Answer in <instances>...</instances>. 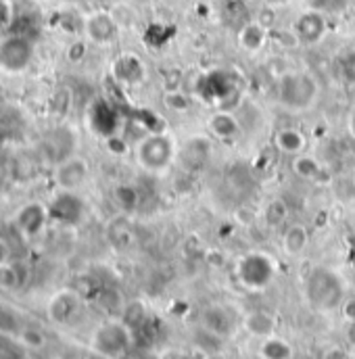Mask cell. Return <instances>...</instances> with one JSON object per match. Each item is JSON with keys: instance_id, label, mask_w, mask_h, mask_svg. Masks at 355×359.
Segmentation results:
<instances>
[{"instance_id": "6da1fadb", "label": "cell", "mask_w": 355, "mask_h": 359, "mask_svg": "<svg viewBox=\"0 0 355 359\" xmlns=\"http://www.w3.org/2000/svg\"><path fill=\"white\" fill-rule=\"evenodd\" d=\"M276 99L282 109L291 113H305L316 107L320 99V82L310 71H287L278 78Z\"/></svg>"}, {"instance_id": "8fae6325", "label": "cell", "mask_w": 355, "mask_h": 359, "mask_svg": "<svg viewBox=\"0 0 355 359\" xmlns=\"http://www.w3.org/2000/svg\"><path fill=\"white\" fill-rule=\"evenodd\" d=\"M201 326L205 328V332L213 336H230L234 328L239 326V320L228 305L216 303V305H207L201 311Z\"/></svg>"}, {"instance_id": "4fadbf2b", "label": "cell", "mask_w": 355, "mask_h": 359, "mask_svg": "<svg viewBox=\"0 0 355 359\" xmlns=\"http://www.w3.org/2000/svg\"><path fill=\"white\" fill-rule=\"evenodd\" d=\"M76 145H78V138H76L74 130L67 125H59V127L50 130V134L42 140V149L54 165L74 155Z\"/></svg>"}, {"instance_id": "ba28073f", "label": "cell", "mask_w": 355, "mask_h": 359, "mask_svg": "<svg viewBox=\"0 0 355 359\" xmlns=\"http://www.w3.org/2000/svg\"><path fill=\"white\" fill-rule=\"evenodd\" d=\"M84 36L97 46H109L119 36V21L109 11H92L84 17Z\"/></svg>"}, {"instance_id": "d6986e66", "label": "cell", "mask_w": 355, "mask_h": 359, "mask_svg": "<svg viewBox=\"0 0 355 359\" xmlns=\"http://www.w3.org/2000/svg\"><path fill=\"white\" fill-rule=\"evenodd\" d=\"M272 142H274V149L287 157H297L301 153H307V136L303 134V130L293 125L276 130Z\"/></svg>"}, {"instance_id": "1f68e13d", "label": "cell", "mask_w": 355, "mask_h": 359, "mask_svg": "<svg viewBox=\"0 0 355 359\" xmlns=\"http://www.w3.org/2000/svg\"><path fill=\"white\" fill-rule=\"evenodd\" d=\"M50 109L57 117H65L71 109V90L69 88H59L54 96L50 99Z\"/></svg>"}, {"instance_id": "44dd1931", "label": "cell", "mask_w": 355, "mask_h": 359, "mask_svg": "<svg viewBox=\"0 0 355 359\" xmlns=\"http://www.w3.org/2000/svg\"><path fill=\"white\" fill-rule=\"evenodd\" d=\"M243 328L255 336V338H267L274 334L276 330V318L270 314V311H263V309H255V311H249L245 318H243Z\"/></svg>"}, {"instance_id": "ac0fdd59", "label": "cell", "mask_w": 355, "mask_h": 359, "mask_svg": "<svg viewBox=\"0 0 355 359\" xmlns=\"http://www.w3.org/2000/svg\"><path fill=\"white\" fill-rule=\"evenodd\" d=\"M272 38V30H267L265 25H261L257 19H249L239 28L236 34V42L239 46L249 52V54H257L265 48V44Z\"/></svg>"}, {"instance_id": "484cf974", "label": "cell", "mask_w": 355, "mask_h": 359, "mask_svg": "<svg viewBox=\"0 0 355 359\" xmlns=\"http://www.w3.org/2000/svg\"><path fill=\"white\" fill-rule=\"evenodd\" d=\"M113 201L119 207L121 213H134L140 205V192L134 184L130 182H121L113 186Z\"/></svg>"}, {"instance_id": "4316f807", "label": "cell", "mask_w": 355, "mask_h": 359, "mask_svg": "<svg viewBox=\"0 0 355 359\" xmlns=\"http://www.w3.org/2000/svg\"><path fill=\"white\" fill-rule=\"evenodd\" d=\"M161 101H163V107L170 113H176V115H186L188 111H192V105H194V99L188 92L180 90V88L165 90Z\"/></svg>"}, {"instance_id": "30bf717a", "label": "cell", "mask_w": 355, "mask_h": 359, "mask_svg": "<svg viewBox=\"0 0 355 359\" xmlns=\"http://www.w3.org/2000/svg\"><path fill=\"white\" fill-rule=\"evenodd\" d=\"M293 32L297 34L301 46H316L320 44L326 34H328V19L324 13L320 11H314V9H307L303 11L295 23H293Z\"/></svg>"}, {"instance_id": "ffe728a7", "label": "cell", "mask_w": 355, "mask_h": 359, "mask_svg": "<svg viewBox=\"0 0 355 359\" xmlns=\"http://www.w3.org/2000/svg\"><path fill=\"white\" fill-rule=\"evenodd\" d=\"M107 238L119 251H125V249H130L134 245L136 232H134V226L130 222V215L128 213L115 215V218L107 224Z\"/></svg>"}, {"instance_id": "5b68a950", "label": "cell", "mask_w": 355, "mask_h": 359, "mask_svg": "<svg viewBox=\"0 0 355 359\" xmlns=\"http://www.w3.org/2000/svg\"><path fill=\"white\" fill-rule=\"evenodd\" d=\"M234 271H236V278L241 280L243 286H247V289H251V291H261L272 282L276 265H274L270 255L253 251V253H247L239 259Z\"/></svg>"}, {"instance_id": "9a60e30c", "label": "cell", "mask_w": 355, "mask_h": 359, "mask_svg": "<svg viewBox=\"0 0 355 359\" xmlns=\"http://www.w3.org/2000/svg\"><path fill=\"white\" fill-rule=\"evenodd\" d=\"M178 159L186 172L203 170L211 159V140L207 136H190L178 149Z\"/></svg>"}, {"instance_id": "e575fe53", "label": "cell", "mask_w": 355, "mask_h": 359, "mask_svg": "<svg viewBox=\"0 0 355 359\" xmlns=\"http://www.w3.org/2000/svg\"><path fill=\"white\" fill-rule=\"evenodd\" d=\"M19 338H21V342L26 345V347H30V349H40L42 345H44V334L38 330V328H21V332H19Z\"/></svg>"}, {"instance_id": "f546056e", "label": "cell", "mask_w": 355, "mask_h": 359, "mask_svg": "<svg viewBox=\"0 0 355 359\" xmlns=\"http://www.w3.org/2000/svg\"><path fill=\"white\" fill-rule=\"evenodd\" d=\"M21 123V113L13 105H0V132L7 134L9 130H15Z\"/></svg>"}, {"instance_id": "f1b7e54d", "label": "cell", "mask_w": 355, "mask_h": 359, "mask_svg": "<svg viewBox=\"0 0 355 359\" xmlns=\"http://www.w3.org/2000/svg\"><path fill=\"white\" fill-rule=\"evenodd\" d=\"M338 74H341V80L347 86H355V48L347 50L338 59Z\"/></svg>"}, {"instance_id": "7a4b0ae2", "label": "cell", "mask_w": 355, "mask_h": 359, "mask_svg": "<svg viewBox=\"0 0 355 359\" xmlns=\"http://www.w3.org/2000/svg\"><path fill=\"white\" fill-rule=\"evenodd\" d=\"M178 140L172 132H151L136 142L134 159L140 170L149 174H163L178 159Z\"/></svg>"}, {"instance_id": "2e32d148", "label": "cell", "mask_w": 355, "mask_h": 359, "mask_svg": "<svg viewBox=\"0 0 355 359\" xmlns=\"http://www.w3.org/2000/svg\"><path fill=\"white\" fill-rule=\"evenodd\" d=\"M82 311V299L74 291H61L48 303V318L54 324H69L74 322Z\"/></svg>"}, {"instance_id": "603a6c76", "label": "cell", "mask_w": 355, "mask_h": 359, "mask_svg": "<svg viewBox=\"0 0 355 359\" xmlns=\"http://www.w3.org/2000/svg\"><path fill=\"white\" fill-rule=\"evenodd\" d=\"M289 213H291L289 203L284 201V198H280V196H276V198H270V201L263 205V209H261V220H263V224H265L270 230H278V228H282L284 224H287Z\"/></svg>"}, {"instance_id": "b9f144b4", "label": "cell", "mask_w": 355, "mask_h": 359, "mask_svg": "<svg viewBox=\"0 0 355 359\" xmlns=\"http://www.w3.org/2000/svg\"><path fill=\"white\" fill-rule=\"evenodd\" d=\"M263 3H265L267 7H274V9H278V7H284V5H289L291 0H263Z\"/></svg>"}, {"instance_id": "e0dca14e", "label": "cell", "mask_w": 355, "mask_h": 359, "mask_svg": "<svg viewBox=\"0 0 355 359\" xmlns=\"http://www.w3.org/2000/svg\"><path fill=\"white\" fill-rule=\"evenodd\" d=\"M207 132L211 138H216L220 142H234L243 134V125L234 115V111L218 109L207 119Z\"/></svg>"}, {"instance_id": "60d3db41", "label": "cell", "mask_w": 355, "mask_h": 359, "mask_svg": "<svg viewBox=\"0 0 355 359\" xmlns=\"http://www.w3.org/2000/svg\"><path fill=\"white\" fill-rule=\"evenodd\" d=\"M322 359H349V355H347V351L341 349V347H330V349L324 353Z\"/></svg>"}, {"instance_id": "f35d334b", "label": "cell", "mask_w": 355, "mask_h": 359, "mask_svg": "<svg viewBox=\"0 0 355 359\" xmlns=\"http://www.w3.org/2000/svg\"><path fill=\"white\" fill-rule=\"evenodd\" d=\"M234 220L243 226H249L255 222V209H251L249 205H239L234 209Z\"/></svg>"}, {"instance_id": "836d02e7", "label": "cell", "mask_w": 355, "mask_h": 359, "mask_svg": "<svg viewBox=\"0 0 355 359\" xmlns=\"http://www.w3.org/2000/svg\"><path fill=\"white\" fill-rule=\"evenodd\" d=\"M272 38H274V42H276L280 48H284V50H295V48H299V46H301V42H299L297 34L293 32V28H291V30H280V32H274V34H272Z\"/></svg>"}, {"instance_id": "74e56055", "label": "cell", "mask_w": 355, "mask_h": 359, "mask_svg": "<svg viewBox=\"0 0 355 359\" xmlns=\"http://www.w3.org/2000/svg\"><path fill=\"white\" fill-rule=\"evenodd\" d=\"M86 52H88V44L84 40H76L74 44L67 48V59L71 63H80L86 57Z\"/></svg>"}, {"instance_id": "83f0119b", "label": "cell", "mask_w": 355, "mask_h": 359, "mask_svg": "<svg viewBox=\"0 0 355 359\" xmlns=\"http://www.w3.org/2000/svg\"><path fill=\"white\" fill-rule=\"evenodd\" d=\"M57 28L65 34H78V32H84V17L80 19L76 13H57Z\"/></svg>"}, {"instance_id": "5bb4252c", "label": "cell", "mask_w": 355, "mask_h": 359, "mask_svg": "<svg viewBox=\"0 0 355 359\" xmlns=\"http://www.w3.org/2000/svg\"><path fill=\"white\" fill-rule=\"evenodd\" d=\"M48 220H50L48 207H44V205L38 203V201L26 203V205L19 207L17 213H15V226H17V230H19L26 238L38 236V234L46 228V222H48Z\"/></svg>"}, {"instance_id": "9c48e42d", "label": "cell", "mask_w": 355, "mask_h": 359, "mask_svg": "<svg viewBox=\"0 0 355 359\" xmlns=\"http://www.w3.org/2000/svg\"><path fill=\"white\" fill-rule=\"evenodd\" d=\"M46 207H48L50 220L65 226L78 224L84 215V201L78 196V192H69V190H61L59 194H54Z\"/></svg>"}, {"instance_id": "ee69618b", "label": "cell", "mask_w": 355, "mask_h": 359, "mask_svg": "<svg viewBox=\"0 0 355 359\" xmlns=\"http://www.w3.org/2000/svg\"><path fill=\"white\" fill-rule=\"evenodd\" d=\"M349 132H351V136L355 138V109H353L351 115H349Z\"/></svg>"}, {"instance_id": "7c38bea8", "label": "cell", "mask_w": 355, "mask_h": 359, "mask_svg": "<svg viewBox=\"0 0 355 359\" xmlns=\"http://www.w3.org/2000/svg\"><path fill=\"white\" fill-rule=\"evenodd\" d=\"M111 76L121 86H138L147 78V67L138 54L123 52L111 65Z\"/></svg>"}, {"instance_id": "8992f818", "label": "cell", "mask_w": 355, "mask_h": 359, "mask_svg": "<svg viewBox=\"0 0 355 359\" xmlns=\"http://www.w3.org/2000/svg\"><path fill=\"white\" fill-rule=\"evenodd\" d=\"M34 61V42L23 34H9L0 42V69L7 74H21Z\"/></svg>"}, {"instance_id": "d590c367", "label": "cell", "mask_w": 355, "mask_h": 359, "mask_svg": "<svg viewBox=\"0 0 355 359\" xmlns=\"http://www.w3.org/2000/svg\"><path fill=\"white\" fill-rule=\"evenodd\" d=\"M17 284H19L17 269L9 263H0V286L3 289H15Z\"/></svg>"}, {"instance_id": "52a82bcc", "label": "cell", "mask_w": 355, "mask_h": 359, "mask_svg": "<svg viewBox=\"0 0 355 359\" xmlns=\"http://www.w3.org/2000/svg\"><path fill=\"white\" fill-rule=\"evenodd\" d=\"M90 178V165L84 157L80 155H71L65 161L54 165L52 180L59 190H69V192H78Z\"/></svg>"}, {"instance_id": "277c9868", "label": "cell", "mask_w": 355, "mask_h": 359, "mask_svg": "<svg viewBox=\"0 0 355 359\" xmlns=\"http://www.w3.org/2000/svg\"><path fill=\"white\" fill-rule=\"evenodd\" d=\"M134 342V332L123 320H107L90 338L92 351L103 359H121Z\"/></svg>"}, {"instance_id": "3957f363", "label": "cell", "mask_w": 355, "mask_h": 359, "mask_svg": "<svg viewBox=\"0 0 355 359\" xmlns=\"http://www.w3.org/2000/svg\"><path fill=\"white\" fill-rule=\"evenodd\" d=\"M307 301L318 311H332L338 305H343L345 286L343 280L326 267H318L310 274L305 284Z\"/></svg>"}, {"instance_id": "d6a6232c", "label": "cell", "mask_w": 355, "mask_h": 359, "mask_svg": "<svg viewBox=\"0 0 355 359\" xmlns=\"http://www.w3.org/2000/svg\"><path fill=\"white\" fill-rule=\"evenodd\" d=\"M21 324L17 320V316L9 309H0V334H7V336H19L21 332Z\"/></svg>"}, {"instance_id": "d4e9b609", "label": "cell", "mask_w": 355, "mask_h": 359, "mask_svg": "<svg viewBox=\"0 0 355 359\" xmlns=\"http://www.w3.org/2000/svg\"><path fill=\"white\" fill-rule=\"evenodd\" d=\"M295 349L289 340H284L276 334L267 336L259 345V357L261 359H293Z\"/></svg>"}, {"instance_id": "4dcf8cb0", "label": "cell", "mask_w": 355, "mask_h": 359, "mask_svg": "<svg viewBox=\"0 0 355 359\" xmlns=\"http://www.w3.org/2000/svg\"><path fill=\"white\" fill-rule=\"evenodd\" d=\"M307 7L324 15H336L349 7V0H307Z\"/></svg>"}, {"instance_id": "7bdbcfd3", "label": "cell", "mask_w": 355, "mask_h": 359, "mask_svg": "<svg viewBox=\"0 0 355 359\" xmlns=\"http://www.w3.org/2000/svg\"><path fill=\"white\" fill-rule=\"evenodd\" d=\"M347 338L349 342L355 347V322H349V330H347Z\"/></svg>"}, {"instance_id": "cb8c5ba5", "label": "cell", "mask_w": 355, "mask_h": 359, "mask_svg": "<svg viewBox=\"0 0 355 359\" xmlns=\"http://www.w3.org/2000/svg\"><path fill=\"white\" fill-rule=\"evenodd\" d=\"M291 170L297 178L307 180V182H316V180H320V176L324 172V165L314 155L301 153L297 157H291Z\"/></svg>"}, {"instance_id": "7402d4cb", "label": "cell", "mask_w": 355, "mask_h": 359, "mask_svg": "<svg viewBox=\"0 0 355 359\" xmlns=\"http://www.w3.org/2000/svg\"><path fill=\"white\" fill-rule=\"evenodd\" d=\"M310 232L303 224H289L282 232V251L289 257H299L307 251Z\"/></svg>"}, {"instance_id": "ab89813d", "label": "cell", "mask_w": 355, "mask_h": 359, "mask_svg": "<svg viewBox=\"0 0 355 359\" xmlns=\"http://www.w3.org/2000/svg\"><path fill=\"white\" fill-rule=\"evenodd\" d=\"M343 316L349 320V322H355V297L353 299H347V301H343Z\"/></svg>"}, {"instance_id": "8d00e7d4", "label": "cell", "mask_w": 355, "mask_h": 359, "mask_svg": "<svg viewBox=\"0 0 355 359\" xmlns=\"http://www.w3.org/2000/svg\"><path fill=\"white\" fill-rule=\"evenodd\" d=\"M13 28V5L11 0H0V34Z\"/></svg>"}]
</instances>
